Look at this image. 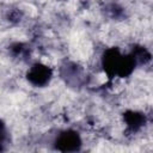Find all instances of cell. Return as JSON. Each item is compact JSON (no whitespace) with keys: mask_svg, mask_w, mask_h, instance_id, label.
I'll list each match as a JSON object with an SVG mask.
<instances>
[{"mask_svg":"<svg viewBox=\"0 0 153 153\" xmlns=\"http://www.w3.org/2000/svg\"><path fill=\"white\" fill-rule=\"evenodd\" d=\"M123 120L127 124L128 130L135 133L139 129H141L145 123H146V116L142 112L139 111H133V110H128L123 114Z\"/></svg>","mask_w":153,"mask_h":153,"instance_id":"cell-4","label":"cell"},{"mask_svg":"<svg viewBox=\"0 0 153 153\" xmlns=\"http://www.w3.org/2000/svg\"><path fill=\"white\" fill-rule=\"evenodd\" d=\"M51 76H53L51 68L39 62L33 63L26 73L27 81L37 87H43L47 84H49Z\"/></svg>","mask_w":153,"mask_h":153,"instance_id":"cell-2","label":"cell"},{"mask_svg":"<svg viewBox=\"0 0 153 153\" xmlns=\"http://www.w3.org/2000/svg\"><path fill=\"white\" fill-rule=\"evenodd\" d=\"M11 50L14 53V55H23L24 51H25V48H24V44L22 43H16L11 47Z\"/></svg>","mask_w":153,"mask_h":153,"instance_id":"cell-8","label":"cell"},{"mask_svg":"<svg viewBox=\"0 0 153 153\" xmlns=\"http://www.w3.org/2000/svg\"><path fill=\"white\" fill-rule=\"evenodd\" d=\"M121 57H122V54L116 47L106 49L102 55V67L110 80L115 75H117Z\"/></svg>","mask_w":153,"mask_h":153,"instance_id":"cell-3","label":"cell"},{"mask_svg":"<svg viewBox=\"0 0 153 153\" xmlns=\"http://www.w3.org/2000/svg\"><path fill=\"white\" fill-rule=\"evenodd\" d=\"M130 54L134 57L136 65H142V63L145 65V63L149 62V60H151V54L145 47L135 45V47H133V50Z\"/></svg>","mask_w":153,"mask_h":153,"instance_id":"cell-6","label":"cell"},{"mask_svg":"<svg viewBox=\"0 0 153 153\" xmlns=\"http://www.w3.org/2000/svg\"><path fill=\"white\" fill-rule=\"evenodd\" d=\"M7 130L5 127V123L0 120V151H4L7 145Z\"/></svg>","mask_w":153,"mask_h":153,"instance_id":"cell-7","label":"cell"},{"mask_svg":"<svg viewBox=\"0 0 153 153\" xmlns=\"http://www.w3.org/2000/svg\"><path fill=\"white\" fill-rule=\"evenodd\" d=\"M55 149L60 152H78L81 148V137L78 131L73 129H67L61 131L55 141H54Z\"/></svg>","mask_w":153,"mask_h":153,"instance_id":"cell-1","label":"cell"},{"mask_svg":"<svg viewBox=\"0 0 153 153\" xmlns=\"http://www.w3.org/2000/svg\"><path fill=\"white\" fill-rule=\"evenodd\" d=\"M135 67H136V62H135L134 57L131 56V54L122 55L120 66H118V71H117V75L121 78H127L133 73Z\"/></svg>","mask_w":153,"mask_h":153,"instance_id":"cell-5","label":"cell"}]
</instances>
